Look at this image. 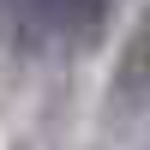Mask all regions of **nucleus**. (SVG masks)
Segmentation results:
<instances>
[{
    "label": "nucleus",
    "mask_w": 150,
    "mask_h": 150,
    "mask_svg": "<svg viewBox=\"0 0 150 150\" xmlns=\"http://www.w3.org/2000/svg\"><path fill=\"white\" fill-rule=\"evenodd\" d=\"M0 18L30 36V48H90L108 24V6L90 0H54V6H6Z\"/></svg>",
    "instance_id": "nucleus-1"
}]
</instances>
